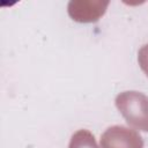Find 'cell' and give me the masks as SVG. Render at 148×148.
Here are the masks:
<instances>
[{"label": "cell", "mask_w": 148, "mask_h": 148, "mask_svg": "<svg viewBox=\"0 0 148 148\" xmlns=\"http://www.w3.org/2000/svg\"><path fill=\"white\" fill-rule=\"evenodd\" d=\"M116 106L128 125L148 132V97L139 91H124L116 97Z\"/></svg>", "instance_id": "6da1fadb"}, {"label": "cell", "mask_w": 148, "mask_h": 148, "mask_svg": "<svg viewBox=\"0 0 148 148\" xmlns=\"http://www.w3.org/2000/svg\"><path fill=\"white\" fill-rule=\"evenodd\" d=\"M102 148H143L140 134L125 126L109 127L101 136Z\"/></svg>", "instance_id": "7a4b0ae2"}, {"label": "cell", "mask_w": 148, "mask_h": 148, "mask_svg": "<svg viewBox=\"0 0 148 148\" xmlns=\"http://www.w3.org/2000/svg\"><path fill=\"white\" fill-rule=\"evenodd\" d=\"M69 148H98L94 135L87 130H80L73 134Z\"/></svg>", "instance_id": "3957f363"}, {"label": "cell", "mask_w": 148, "mask_h": 148, "mask_svg": "<svg viewBox=\"0 0 148 148\" xmlns=\"http://www.w3.org/2000/svg\"><path fill=\"white\" fill-rule=\"evenodd\" d=\"M138 60H139L140 67L142 68V71L148 76V44L147 45H143L140 49L139 56H138Z\"/></svg>", "instance_id": "277c9868"}]
</instances>
